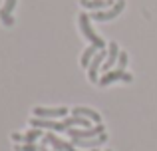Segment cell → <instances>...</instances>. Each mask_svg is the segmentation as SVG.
Segmentation results:
<instances>
[{
	"instance_id": "1",
	"label": "cell",
	"mask_w": 157,
	"mask_h": 151,
	"mask_svg": "<svg viewBox=\"0 0 157 151\" xmlns=\"http://www.w3.org/2000/svg\"><path fill=\"white\" fill-rule=\"evenodd\" d=\"M78 22H80V30L84 32V36H86V38H88L90 42L94 44V46H98L100 50H104L105 42H104V40H101L100 36L96 34V32H94L92 24H90V16H88V14H80V20H78Z\"/></svg>"
},
{
	"instance_id": "2",
	"label": "cell",
	"mask_w": 157,
	"mask_h": 151,
	"mask_svg": "<svg viewBox=\"0 0 157 151\" xmlns=\"http://www.w3.org/2000/svg\"><path fill=\"white\" fill-rule=\"evenodd\" d=\"M123 8H125V0H115L113 6H109V10H98L94 12L92 18L96 20V22H105V20H113L115 16H119L123 12Z\"/></svg>"
},
{
	"instance_id": "3",
	"label": "cell",
	"mask_w": 157,
	"mask_h": 151,
	"mask_svg": "<svg viewBox=\"0 0 157 151\" xmlns=\"http://www.w3.org/2000/svg\"><path fill=\"white\" fill-rule=\"evenodd\" d=\"M101 133H105L101 123H98L96 127H84V129L70 127L68 129V135L72 137V139H92V137H98V135H101Z\"/></svg>"
},
{
	"instance_id": "4",
	"label": "cell",
	"mask_w": 157,
	"mask_h": 151,
	"mask_svg": "<svg viewBox=\"0 0 157 151\" xmlns=\"http://www.w3.org/2000/svg\"><path fill=\"white\" fill-rule=\"evenodd\" d=\"M105 58H107V52H104V50H100L96 56H94V60L90 62V66H88V77H90V81H94V84L100 81V80H98V72L101 70Z\"/></svg>"
},
{
	"instance_id": "5",
	"label": "cell",
	"mask_w": 157,
	"mask_h": 151,
	"mask_svg": "<svg viewBox=\"0 0 157 151\" xmlns=\"http://www.w3.org/2000/svg\"><path fill=\"white\" fill-rule=\"evenodd\" d=\"M117 80H121V81H131L133 77H131V74H127L125 70H109V72H105L104 77L100 80V85H109V84H113V81H117Z\"/></svg>"
},
{
	"instance_id": "6",
	"label": "cell",
	"mask_w": 157,
	"mask_h": 151,
	"mask_svg": "<svg viewBox=\"0 0 157 151\" xmlns=\"http://www.w3.org/2000/svg\"><path fill=\"white\" fill-rule=\"evenodd\" d=\"M68 109L66 108H36L34 115L42 119H56V117H66Z\"/></svg>"
},
{
	"instance_id": "7",
	"label": "cell",
	"mask_w": 157,
	"mask_h": 151,
	"mask_svg": "<svg viewBox=\"0 0 157 151\" xmlns=\"http://www.w3.org/2000/svg\"><path fill=\"white\" fill-rule=\"evenodd\" d=\"M30 125L32 127H46V129H52V131H66L64 123L62 121H54V119H42V117H34L30 119Z\"/></svg>"
},
{
	"instance_id": "8",
	"label": "cell",
	"mask_w": 157,
	"mask_h": 151,
	"mask_svg": "<svg viewBox=\"0 0 157 151\" xmlns=\"http://www.w3.org/2000/svg\"><path fill=\"white\" fill-rule=\"evenodd\" d=\"M105 139H107V135L101 133V135L92 137V139H72V143L78 145L80 149H96V147H100L101 143H105Z\"/></svg>"
},
{
	"instance_id": "9",
	"label": "cell",
	"mask_w": 157,
	"mask_h": 151,
	"mask_svg": "<svg viewBox=\"0 0 157 151\" xmlns=\"http://www.w3.org/2000/svg\"><path fill=\"white\" fill-rule=\"evenodd\" d=\"M117 58H119V46L115 42H111L109 44V50H107V58H105L104 66H101V70H104V72H109L111 66L117 62Z\"/></svg>"
},
{
	"instance_id": "10",
	"label": "cell",
	"mask_w": 157,
	"mask_h": 151,
	"mask_svg": "<svg viewBox=\"0 0 157 151\" xmlns=\"http://www.w3.org/2000/svg\"><path fill=\"white\" fill-rule=\"evenodd\" d=\"M72 113L74 115H82L90 121H96V123H101V115L98 111H94V109H90V108H80V105H78V108L72 109Z\"/></svg>"
},
{
	"instance_id": "11",
	"label": "cell",
	"mask_w": 157,
	"mask_h": 151,
	"mask_svg": "<svg viewBox=\"0 0 157 151\" xmlns=\"http://www.w3.org/2000/svg\"><path fill=\"white\" fill-rule=\"evenodd\" d=\"M115 2L111 0H82V6L90 8V10H104L105 6H113Z\"/></svg>"
},
{
	"instance_id": "12",
	"label": "cell",
	"mask_w": 157,
	"mask_h": 151,
	"mask_svg": "<svg viewBox=\"0 0 157 151\" xmlns=\"http://www.w3.org/2000/svg\"><path fill=\"white\" fill-rule=\"evenodd\" d=\"M98 52H100V48H98V46H94V44H92L90 48H86V50H84V54H82V60H80V62H82V66H84V68H88V66H90V62L94 60V56H96Z\"/></svg>"
},
{
	"instance_id": "13",
	"label": "cell",
	"mask_w": 157,
	"mask_h": 151,
	"mask_svg": "<svg viewBox=\"0 0 157 151\" xmlns=\"http://www.w3.org/2000/svg\"><path fill=\"white\" fill-rule=\"evenodd\" d=\"M38 137H42V131H40L38 127H34V129H30V131L24 135V143H34Z\"/></svg>"
},
{
	"instance_id": "14",
	"label": "cell",
	"mask_w": 157,
	"mask_h": 151,
	"mask_svg": "<svg viewBox=\"0 0 157 151\" xmlns=\"http://www.w3.org/2000/svg\"><path fill=\"white\" fill-rule=\"evenodd\" d=\"M0 20H2L4 26H12V24H14V18H12V14H8L6 10H0Z\"/></svg>"
},
{
	"instance_id": "15",
	"label": "cell",
	"mask_w": 157,
	"mask_h": 151,
	"mask_svg": "<svg viewBox=\"0 0 157 151\" xmlns=\"http://www.w3.org/2000/svg\"><path fill=\"white\" fill-rule=\"evenodd\" d=\"M14 151H40V147H36L34 143H24V145H16Z\"/></svg>"
},
{
	"instance_id": "16",
	"label": "cell",
	"mask_w": 157,
	"mask_h": 151,
	"mask_svg": "<svg viewBox=\"0 0 157 151\" xmlns=\"http://www.w3.org/2000/svg\"><path fill=\"white\" fill-rule=\"evenodd\" d=\"M125 66H127V54L119 52V58H117V68H119V70H125Z\"/></svg>"
},
{
	"instance_id": "17",
	"label": "cell",
	"mask_w": 157,
	"mask_h": 151,
	"mask_svg": "<svg viewBox=\"0 0 157 151\" xmlns=\"http://www.w3.org/2000/svg\"><path fill=\"white\" fill-rule=\"evenodd\" d=\"M16 8V0H6V2H4V8L2 10H6L8 14H12V10H14Z\"/></svg>"
},
{
	"instance_id": "18",
	"label": "cell",
	"mask_w": 157,
	"mask_h": 151,
	"mask_svg": "<svg viewBox=\"0 0 157 151\" xmlns=\"http://www.w3.org/2000/svg\"><path fill=\"white\" fill-rule=\"evenodd\" d=\"M12 139H14V141H24V135H20V133H12Z\"/></svg>"
},
{
	"instance_id": "19",
	"label": "cell",
	"mask_w": 157,
	"mask_h": 151,
	"mask_svg": "<svg viewBox=\"0 0 157 151\" xmlns=\"http://www.w3.org/2000/svg\"><path fill=\"white\" fill-rule=\"evenodd\" d=\"M40 151H46V149H44V147H40Z\"/></svg>"
},
{
	"instance_id": "20",
	"label": "cell",
	"mask_w": 157,
	"mask_h": 151,
	"mask_svg": "<svg viewBox=\"0 0 157 151\" xmlns=\"http://www.w3.org/2000/svg\"><path fill=\"white\" fill-rule=\"evenodd\" d=\"M107 151H111V149H107Z\"/></svg>"
}]
</instances>
